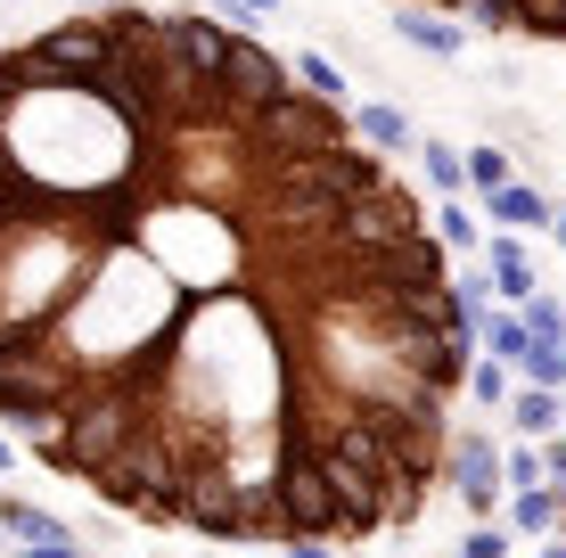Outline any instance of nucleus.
Segmentation results:
<instances>
[{
	"mask_svg": "<svg viewBox=\"0 0 566 558\" xmlns=\"http://www.w3.org/2000/svg\"><path fill=\"white\" fill-rule=\"evenodd\" d=\"M493 272L354 107L213 9L0 50V428L222 550L378 543L452 476Z\"/></svg>",
	"mask_w": 566,
	"mask_h": 558,
	"instance_id": "f257e3e1",
	"label": "nucleus"
},
{
	"mask_svg": "<svg viewBox=\"0 0 566 558\" xmlns=\"http://www.w3.org/2000/svg\"><path fill=\"white\" fill-rule=\"evenodd\" d=\"M443 485L468 502V517H501V509H510V485H501V444L476 428V419L452 435V476H443Z\"/></svg>",
	"mask_w": 566,
	"mask_h": 558,
	"instance_id": "f03ea898",
	"label": "nucleus"
},
{
	"mask_svg": "<svg viewBox=\"0 0 566 558\" xmlns=\"http://www.w3.org/2000/svg\"><path fill=\"white\" fill-rule=\"evenodd\" d=\"M419 9H443V17H460V25H484V33L566 42V0H419Z\"/></svg>",
	"mask_w": 566,
	"mask_h": 558,
	"instance_id": "7ed1b4c3",
	"label": "nucleus"
},
{
	"mask_svg": "<svg viewBox=\"0 0 566 558\" xmlns=\"http://www.w3.org/2000/svg\"><path fill=\"white\" fill-rule=\"evenodd\" d=\"M395 33L427 57H468V25L443 17V9H419V0H395Z\"/></svg>",
	"mask_w": 566,
	"mask_h": 558,
	"instance_id": "20e7f679",
	"label": "nucleus"
},
{
	"mask_svg": "<svg viewBox=\"0 0 566 558\" xmlns=\"http://www.w3.org/2000/svg\"><path fill=\"white\" fill-rule=\"evenodd\" d=\"M484 272H493V296L501 304L534 296V246H525V230H493V239H484Z\"/></svg>",
	"mask_w": 566,
	"mask_h": 558,
	"instance_id": "39448f33",
	"label": "nucleus"
},
{
	"mask_svg": "<svg viewBox=\"0 0 566 558\" xmlns=\"http://www.w3.org/2000/svg\"><path fill=\"white\" fill-rule=\"evenodd\" d=\"M484 222H493V230H551V222H558V206L542 198L534 181H501L493 198H484Z\"/></svg>",
	"mask_w": 566,
	"mask_h": 558,
	"instance_id": "423d86ee",
	"label": "nucleus"
},
{
	"mask_svg": "<svg viewBox=\"0 0 566 558\" xmlns=\"http://www.w3.org/2000/svg\"><path fill=\"white\" fill-rule=\"evenodd\" d=\"M510 428L525 435V444H551V435H566V394H558V387H525V378H517Z\"/></svg>",
	"mask_w": 566,
	"mask_h": 558,
	"instance_id": "0eeeda50",
	"label": "nucleus"
},
{
	"mask_svg": "<svg viewBox=\"0 0 566 558\" xmlns=\"http://www.w3.org/2000/svg\"><path fill=\"white\" fill-rule=\"evenodd\" d=\"M354 124H361V140L378 148V157H419V131H411V115H402V107L361 99V107H354Z\"/></svg>",
	"mask_w": 566,
	"mask_h": 558,
	"instance_id": "6e6552de",
	"label": "nucleus"
},
{
	"mask_svg": "<svg viewBox=\"0 0 566 558\" xmlns=\"http://www.w3.org/2000/svg\"><path fill=\"white\" fill-rule=\"evenodd\" d=\"M510 534H525V543H551V534L566 526V509H558V493L551 485H525V493H510Z\"/></svg>",
	"mask_w": 566,
	"mask_h": 558,
	"instance_id": "1a4fd4ad",
	"label": "nucleus"
},
{
	"mask_svg": "<svg viewBox=\"0 0 566 558\" xmlns=\"http://www.w3.org/2000/svg\"><path fill=\"white\" fill-rule=\"evenodd\" d=\"M476 345H484V354H501V361H525L534 329H525V313H517V304H493V313L476 320Z\"/></svg>",
	"mask_w": 566,
	"mask_h": 558,
	"instance_id": "9d476101",
	"label": "nucleus"
},
{
	"mask_svg": "<svg viewBox=\"0 0 566 558\" xmlns=\"http://www.w3.org/2000/svg\"><path fill=\"white\" fill-rule=\"evenodd\" d=\"M436 239L452 246V255H468V263H476V255H484V239H493V230H484L476 214H468L460 198H443V206H436Z\"/></svg>",
	"mask_w": 566,
	"mask_h": 558,
	"instance_id": "9b49d317",
	"label": "nucleus"
},
{
	"mask_svg": "<svg viewBox=\"0 0 566 558\" xmlns=\"http://www.w3.org/2000/svg\"><path fill=\"white\" fill-rule=\"evenodd\" d=\"M0 526H9V543H66V517H50V509H33V502H0Z\"/></svg>",
	"mask_w": 566,
	"mask_h": 558,
	"instance_id": "f8f14e48",
	"label": "nucleus"
},
{
	"mask_svg": "<svg viewBox=\"0 0 566 558\" xmlns=\"http://www.w3.org/2000/svg\"><path fill=\"white\" fill-rule=\"evenodd\" d=\"M510 394H517V361H501V354L476 345V361H468V402H510Z\"/></svg>",
	"mask_w": 566,
	"mask_h": 558,
	"instance_id": "ddd939ff",
	"label": "nucleus"
},
{
	"mask_svg": "<svg viewBox=\"0 0 566 558\" xmlns=\"http://www.w3.org/2000/svg\"><path fill=\"white\" fill-rule=\"evenodd\" d=\"M419 165H427V181H436V198H460V189H468V148L419 140Z\"/></svg>",
	"mask_w": 566,
	"mask_h": 558,
	"instance_id": "4468645a",
	"label": "nucleus"
},
{
	"mask_svg": "<svg viewBox=\"0 0 566 558\" xmlns=\"http://www.w3.org/2000/svg\"><path fill=\"white\" fill-rule=\"evenodd\" d=\"M287 66H296V83H304V91H321V99H337V107H345V66H337L328 50H287Z\"/></svg>",
	"mask_w": 566,
	"mask_h": 558,
	"instance_id": "2eb2a0df",
	"label": "nucleus"
},
{
	"mask_svg": "<svg viewBox=\"0 0 566 558\" xmlns=\"http://www.w3.org/2000/svg\"><path fill=\"white\" fill-rule=\"evenodd\" d=\"M501 485H510V493H525V485H551V460H542V444H525V435H517V444L501 452Z\"/></svg>",
	"mask_w": 566,
	"mask_h": 558,
	"instance_id": "dca6fc26",
	"label": "nucleus"
},
{
	"mask_svg": "<svg viewBox=\"0 0 566 558\" xmlns=\"http://www.w3.org/2000/svg\"><path fill=\"white\" fill-rule=\"evenodd\" d=\"M517 313H525V329H534L542 345H566V304L551 296V287H534V296H525Z\"/></svg>",
	"mask_w": 566,
	"mask_h": 558,
	"instance_id": "f3484780",
	"label": "nucleus"
},
{
	"mask_svg": "<svg viewBox=\"0 0 566 558\" xmlns=\"http://www.w3.org/2000/svg\"><path fill=\"white\" fill-rule=\"evenodd\" d=\"M501 181H517L510 157H501V148H468V189H476V198H493Z\"/></svg>",
	"mask_w": 566,
	"mask_h": 558,
	"instance_id": "a211bd4d",
	"label": "nucleus"
},
{
	"mask_svg": "<svg viewBox=\"0 0 566 558\" xmlns=\"http://www.w3.org/2000/svg\"><path fill=\"white\" fill-rule=\"evenodd\" d=\"M452 558H510V534H501L493 517H476V526H468L460 543H452Z\"/></svg>",
	"mask_w": 566,
	"mask_h": 558,
	"instance_id": "6ab92c4d",
	"label": "nucleus"
},
{
	"mask_svg": "<svg viewBox=\"0 0 566 558\" xmlns=\"http://www.w3.org/2000/svg\"><path fill=\"white\" fill-rule=\"evenodd\" d=\"M280 558H354L345 543H321V534H304V543H280Z\"/></svg>",
	"mask_w": 566,
	"mask_h": 558,
	"instance_id": "aec40b11",
	"label": "nucleus"
},
{
	"mask_svg": "<svg viewBox=\"0 0 566 558\" xmlns=\"http://www.w3.org/2000/svg\"><path fill=\"white\" fill-rule=\"evenodd\" d=\"M9 558H83L74 543H9Z\"/></svg>",
	"mask_w": 566,
	"mask_h": 558,
	"instance_id": "412c9836",
	"label": "nucleus"
},
{
	"mask_svg": "<svg viewBox=\"0 0 566 558\" xmlns=\"http://www.w3.org/2000/svg\"><path fill=\"white\" fill-rule=\"evenodd\" d=\"M551 239H558V246H566V198H558V222H551Z\"/></svg>",
	"mask_w": 566,
	"mask_h": 558,
	"instance_id": "4be33fe9",
	"label": "nucleus"
},
{
	"mask_svg": "<svg viewBox=\"0 0 566 558\" xmlns=\"http://www.w3.org/2000/svg\"><path fill=\"white\" fill-rule=\"evenodd\" d=\"M17 468V452H9V435H0V476H9Z\"/></svg>",
	"mask_w": 566,
	"mask_h": 558,
	"instance_id": "5701e85b",
	"label": "nucleus"
},
{
	"mask_svg": "<svg viewBox=\"0 0 566 558\" xmlns=\"http://www.w3.org/2000/svg\"><path fill=\"white\" fill-rule=\"evenodd\" d=\"M534 558H566V543H542V550H534Z\"/></svg>",
	"mask_w": 566,
	"mask_h": 558,
	"instance_id": "b1692460",
	"label": "nucleus"
},
{
	"mask_svg": "<svg viewBox=\"0 0 566 558\" xmlns=\"http://www.w3.org/2000/svg\"><path fill=\"white\" fill-rule=\"evenodd\" d=\"M247 9H280V0H247Z\"/></svg>",
	"mask_w": 566,
	"mask_h": 558,
	"instance_id": "393cba45",
	"label": "nucleus"
},
{
	"mask_svg": "<svg viewBox=\"0 0 566 558\" xmlns=\"http://www.w3.org/2000/svg\"><path fill=\"white\" fill-rule=\"evenodd\" d=\"M0 550H9V526H0Z\"/></svg>",
	"mask_w": 566,
	"mask_h": 558,
	"instance_id": "a878e982",
	"label": "nucleus"
},
{
	"mask_svg": "<svg viewBox=\"0 0 566 558\" xmlns=\"http://www.w3.org/2000/svg\"><path fill=\"white\" fill-rule=\"evenodd\" d=\"M206 558H213V550H206Z\"/></svg>",
	"mask_w": 566,
	"mask_h": 558,
	"instance_id": "bb28decb",
	"label": "nucleus"
}]
</instances>
